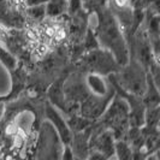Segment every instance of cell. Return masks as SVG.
<instances>
[{
  "instance_id": "obj_1",
  "label": "cell",
  "mask_w": 160,
  "mask_h": 160,
  "mask_svg": "<svg viewBox=\"0 0 160 160\" xmlns=\"http://www.w3.org/2000/svg\"><path fill=\"white\" fill-rule=\"evenodd\" d=\"M98 23L93 30L99 42V46L110 51L120 66L129 62V47L125 35L122 30L117 17L110 6L98 10L95 13Z\"/></svg>"
},
{
  "instance_id": "obj_2",
  "label": "cell",
  "mask_w": 160,
  "mask_h": 160,
  "mask_svg": "<svg viewBox=\"0 0 160 160\" xmlns=\"http://www.w3.org/2000/svg\"><path fill=\"white\" fill-rule=\"evenodd\" d=\"M72 68L82 73H98L107 77L119 71L120 65L110 51L98 47L84 52L72 63Z\"/></svg>"
},
{
  "instance_id": "obj_3",
  "label": "cell",
  "mask_w": 160,
  "mask_h": 160,
  "mask_svg": "<svg viewBox=\"0 0 160 160\" xmlns=\"http://www.w3.org/2000/svg\"><path fill=\"white\" fill-rule=\"evenodd\" d=\"M95 120L102 128L108 129L116 140L123 138L130 128L129 107L125 99L116 93L104 113Z\"/></svg>"
},
{
  "instance_id": "obj_4",
  "label": "cell",
  "mask_w": 160,
  "mask_h": 160,
  "mask_svg": "<svg viewBox=\"0 0 160 160\" xmlns=\"http://www.w3.org/2000/svg\"><path fill=\"white\" fill-rule=\"evenodd\" d=\"M120 88L130 94L142 96L147 87V70L137 59L130 57L119 71L110 75Z\"/></svg>"
},
{
  "instance_id": "obj_5",
  "label": "cell",
  "mask_w": 160,
  "mask_h": 160,
  "mask_svg": "<svg viewBox=\"0 0 160 160\" xmlns=\"http://www.w3.org/2000/svg\"><path fill=\"white\" fill-rule=\"evenodd\" d=\"M42 114H43L45 119L49 122L51 125L54 128L63 146L70 144L72 137V131L71 129L69 128V125H68V122H66V119L63 117V114L60 113V111L57 108L56 106H53L46 99H45V102H43Z\"/></svg>"
},
{
  "instance_id": "obj_6",
  "label": "cell",
  "mask_w": 160,
  "mask_h": 160,
  "mask_svg": "<svg viewBox=\"0 0 160 160\" xmlns=\"http://www.w3.org/2000/svg\"><path fill=\"white\" fill-rule=\"evenodd\" d=\"M90 127L81 131L72 132L70 147H71L75 159H88L89 138H90V131H92Z\"/></svg>"
},
{
  "instance_id": "obj_7",
  "label": "cell",
  "mask_w": 160,
  "mask_h": 160,
  "mask_svg": "<svg viewBox=\"0 0 160 160\" xmlns=\"http://www.w3.org/2000/svg\"><path fill=\"white\" fill-rule=\"evenodd\" d=\"M158 83L153 80L151 72L147 71V87L143 95L141 96L142 102H143L146 108H151V107H158L160 102L159 98V89H158Z\"/></svg>"
},
{
  "instance_id": "obj_8",
  "label": "cell",
  "mask_w": 160,
  "mask_h": 160,
  "mask_svg": "<svg viewBox=\"0 0 160 160\" xmlns=\"http://www.w3.org/2000/svg\"><path fill=\"white\" fill-rule=\"evenodd\" d=\"M68 6L69 0H48L45 4L46 16L51 18L63 16L64 13H68Z\"/></svg>"
},
{
  "instance_id": "obj_9",
  "label": "cell",
  "mask_w": 160,
  "mask_h": 160,
  "mask_svg": "<svg viewBox=\"0 0 160 160\" xmlns=\"http://www.w3.org/2000/svg\"><path fill=\"white\" fill-rule=\"evenodd\" d=\"M0 63L4 65V68L8 70V72L12 71L13 69H16L18 66V60L12 52H10L8 48L4 47L0 43Z\"/></svg>"
},
{
  "instance_id": "obj_10",
  "label": "cell",
  "mask_w": 160,
  "mask_h": 160,
  "mask_svg": "<svg viewBox=\"0 0 160 160\" xmlns=\"http://www.w3.org/2000/svg\"><path fill=\"white\" fill-rule=\"evenodd\" d=\"M114 154L118 159H132V148L123 138L114 141Z\"/></svg>"
},
{
  "instance_id": "obj_11",
  "label": "cell",
  "mask_w": 160,
  "mask_h": 160,
  "mask_svg": "<svg viewBox=\"0 0 160 160\" xmlns=\"http://www.w3.org/2000/svg\"><path fill=\"white\" fill-rule=\"evenodd\" d=\"M110 1L111 0H81V5L82 8L86 10L90 15V13H95L98 10L105 6H110Z\"/></svg>"
},
{
  "instance_id": "obj_12",
  "label": "cell",
  "mask_w": 160,
  "mask_h": 160,
  "mask_svg": "<svg viewBox=\"0 0 160 160\" xmlns=\"http://www.w3.org/2000/svg\"><path fill=\"white\" fill-rule=\"evenodd\" d=\"M25 13L28 15V17H30L32 19L41 21L46 16L45 4L43 5H36V6H27L25 8Z\"/></svg>"
},
{
  "instance_id": "obj_13",
  "label": "cell",
  "mask_w": 160,
  "mask_h": 160,
  "mask_svg": "<svg viewBox=\"0 0 160 160\" xmlns=\"http://www.w3.org/2000/svg\"><path fill=\"white\" fill-rule=\"evenodd\" d=\"M131 6V0H111L110 8L112 10H122Z\"/></svg>"
},
{
  "instance_id": "obj_14",
  "label": "cell",
  "mask_w": 160,
  "mask_h": 160,
  "mask_svg": "<svg viewBox=\"0 0 160 160\" xmlns=\"http://www.w3.org/2000/svg\"><path fill=\"white\" fill-rule=\"evenodd\" d=\"M62 155H60V158H63V159H75V157H73V153L71 151V147H70V144H65L64 146V149L62 151Z\"/></svg>"
},
{
  "instance_id": "obj_15",
  "label": "cell",
  "mask_w": 160,
  "mask_h": 160,
  "mask_svg": "<svg viewBox=\"0 0 160 160\" xmlns=\"http://www.w3.org/2000/svg\"><path fill=\"white\" fill-rule=\"evenodd\" d=\"M5 107H6V104L2 100V95H0V120L4 116V112H5Z\"/></svg>"
}]
</instances>
